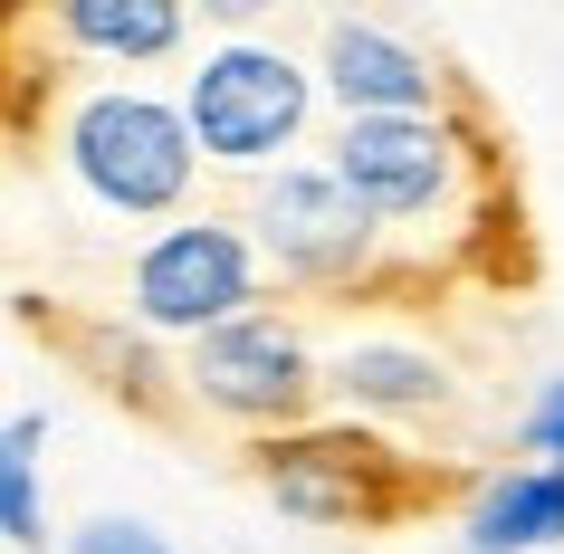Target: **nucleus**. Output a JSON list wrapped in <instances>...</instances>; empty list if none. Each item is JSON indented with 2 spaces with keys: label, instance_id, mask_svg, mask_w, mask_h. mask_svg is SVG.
I'll use <instances>...</instances> for the list:
<instances>
[{
  "label": "nucleus",
  "instance_id": "f257e3e1",
  "mask_svg": "<svg viewBox=\"0 0 564 554\" xmlns=\"http://www.w3.org/2000/svg\"><path fill=\"white\" fill-rule=\"evenodd\" d=\"M48 163L87 220L134 239L202 210V173H210L182 96L144 87V77H67L48 96Z\"/></svg>",
  "mask_w": 564,
  "mask_h": 554
},
{
  "label": "nucleus",
  "instance_id": "f03ea898",
  "mask_svg": "<svg viewBox=\"0 0 564 554\" xmlns=\"http://www.w3.org/2000/svg\"><path fill=\"white\" fill-rule=\"evenodd\" d=\"M326 163H335V182L383 220L392 259H402V249H449V239H488L498 153H488V134H478L469 106H449V116L326 124Z\"/></svg>",
  "mask_w": 564,
  "mask_h": 554
},
{
  "label": "nucleus",
  "instance_id": "7ed1b4c3",
  "mask_svg": "<svg viewBox=\"0 0 564 554\" xmlns=\"http://www.w3.org/2000/svg\"><path fill=\"white\" fill-rule=\"evenodd\" d=\"M182 116H192V144L220 182H268L288 163H316L326 153V87H316V58L306 39L288 30H210L182 67Z\"/></svg>",
  "mask_w": 564,
  "mask_h": 554
},
{
  "label": "nucleus",
  "instance_id": "20e7f679",
  "mask_svg": "<svg viewBox=\"0 0 564 554\" xmlns=\"http://www.w3.org/2000/svg\"><path fill=\"white\" fill-rule=\"evenodd\" d=\"M259 306H278V278H268L249 220L210 210V202L163 220V230H144L116 268V316L144 325L153 345H173V354H192L202 335L259 316Z\"/></svg>",
  "mask_w": 564,
  "mask_h": 554
},
{
  "label": "nucleus",
  "instance_id": "39448f33",
  "mask_svg": "<svg viewBox=\"0 0 564 554\" xmlns=\"http://www.w3.org/2000/svg\"><path fill=\"white\" fill-rule=\"evenodd\" d=\"M173 363H182V402L239 439H288L306 421H326V335L297 306H259Z\"/></svg>",
  "mask_w": 564,
  "mask_h": 554
},
{
  "label": "nucleus",
  "instance_id": "423d86ee",
  "mask_svg": "<svg viewBox=\"0 0 564 554\" xmlns=\"http://www.w3.org/2000/svg\"><path fill=\"white\" fill-rule=\"evenodd\" d=\"M239 220L259 239L268 278L288 296H355V287H383L392 278V239L383 220L335 182V163H288V173H268L239 192Z\"/></svg>",
  "mask_w": 564,
  "mask_h": 554
},
{
  "label": "nucleus",
  "instance_id": "0eeeda50",
  "mask_svg": "<svg viewBox=\"0 0 564 554\" xmlns=\"http://www.w3.org/2000/svg\"><path fill=\"white\" fill-rule=\"evenodd\" d=\"M249 478L268 488V507L297 525H392L421 507V468L412 449H392L383 431L364 421H306L288 439H259L249 449Z\"/></svg>",
  "mask_w": 564,
  "mask_h": 554
},
{
  "label": "nucleus",
  "instance_id": "6e6552de",
  "mask_svg": "<svg viewBox=\"0 0 564 554\" xmlns=\"http://www.w3.org/2000/svg\"><path fill=\"white\" fill-rule=\"evenodd\" d=\"M306 58H316V87H326L335 124H373V116H449L459 87H449L441 48H421L402 20H373V10H335L306 30Z\"/></svg>",
  "mask_w": 564,
  "mask_h": 554
},
{
  "label": "nucleus",
  "instance_id": "1a4fd4ad",
  "mask_svg": "<svg viewBox=\"0 0 564 554\" xmlns=\"http://www.w3.org/2000/svg\"><path fill=\"white\" fill-rule=\"evenodd\" d=\"M459 402L441 345H421L402 325H335L326 335V411L364 431H402V421H441Z\"/></svg>",
  "mask_w": 564,
  "mask_h": 554
},
{
  "label": "nucleus",
  "instance_id": "9d476101",
  "mask_svg": "<svg viewBox=\"0 0 564 554\" xmlns=\"http://www.w3.org/2000/svg\"><path fill=\"white\" fill-rule=\"evenodd\" d=\"M20 48H48L67 77H144V67H192V20L173 0H48L20 20Z\"/></svg>",
  "mask_w": 564,
  "mask_h": 554
},
{
  "label": "nucleus",
  "instance_id": "9b49d317",
  "mask_svg": "<svg viewBox=\"0 0 564 554\" xmlns=\"http://www.w3.org/2000/svg\"><path fill=\"white\" fill-rule=\"evenodd\" d=\"M564 545V468H488L459 507V554H555Z\"/></svg>",
  "mask_w": 564,
  "mask_h": 554
},
{
  "label": "nucleus",
  "instance_id": "f8f14e48",
  "mask_svg": "<svg viewBox=\"0 0 564 554\" xmlns=\"http://www.w3.org/2000/svg\"><path fill=\"white\" fill-rule=\"evenodd\" d=\"M67 345L87 354L96 363V382H106V392H116V402H163V382H182V363H163V345H153L144 325H124L116 306H106V316H77L67 325Z\"/></svg>",
  "mask_w": 564,
  "mask_h": 554
},
{
  "label": "nucleus",
  "instance_id": "ddd939ff",
  "mask_svg": "<svg viewBox=\"0 0 564 554\" xmlns=\"http://www.w3.org/2000/svg\"><path fill=\"white\" fill-rule=\"evenodd\" d=\"M0 535L10 554H48V497H39V459L0 449Z\"/></svg>",
  "mask_w": 564,
  "mask_h": 554
},
{
  "label": "nucleus",
  "instance_id": "4468645a",
  "mask_svg": "<svg viewBox=\"0 0 564 554\" xmlns=\"http://www.w3.org/2000/svg\"><path fill=\"white\" fill-rule=\"evenodd\" d=\"M517 439H527V459L564 468V373H545L527 392V411H517Z\"/></svg>",
  "mask_w": 564,
  "mask_h": 554
},
{
  "label": "nucleus",
  "instance_id": "2eb2a0df",
  "mask_svg": "<svg viewBox=\"0 0 564 554\" xmlns=\"http://www.w3.org/2000/svg\"><path fill=\"white\" fill-rule=\"evenodd\" d=\"M67 554H173V535L144 525V517H87L67 535Z\"/></svg>",
  "mask_w": 564,
  "mask_h": 554
}]
</instances>
